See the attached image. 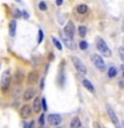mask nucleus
I'll return each mask as SVG.
<instances>
[{"instance_id": "f257e3e1", "label": "nucleus", "mask_w": 124, "mask_h": 128, "mask_svg": "<svg viewBox=\"0 0 124 128\" xmlns=\"http://www.w3.org/2000/svg\"><path fill=\"white\" fill-rule=\"evenodd\" d=\"M96 47H98V51L100 52V54H103L104 56H107V57L111 56V49L108 48L107 43L104 41L103 39H100V37H99V39L96 40Z\"/></svg>"}, {"instance_id": "f03ea898", "label": "nucleus", "mask_w": 124, "mask_h": 128, "mask_svg": "<svg viewBox=\"0 0 124 128\" xmlns=\"http://www.w3.org/2000/svg\"><path fill=\"white\" fill-rule=\"evenodd\" d=\"M71 60H72L73 67H75V68L78 69L79 74H81V75H85V74H87V68H85V66H84V63L81 61V60L79 59V57L72 56V57H71Z\"/></svg>"}, {"instance_id": "7ed1b4c3", "label": "nucleus", "mask_w": 124, "mask_h": 128, "mask_svg": "<svg viewBox=\"0 0 124 128\" xmlns=\"http://www.w3.org/2000/svg\"><path fill=\"white\" fill-rule=\"evenodd\" d=\"M9 81H11V75H9L8 71H6L3 75H1V83H0V85H1V91L3 92L9 88Z\"/></svg>"}, {"instance_id": "20e7f679", "label": "nucleus", "mask_w": 124, "mask_h": 128, "mask_svg": "<svg viewBox=\"0 0 124 128\" xmlns=\"http://www.w3.org/2000/svg\"><path fill=\"white\" fill-rule=\"evenodd\" d=\"M92 63L95 64L96 68L100 69V71H103V69L105 68V63H104L103 57L99 56V55H93V56H92Z\"/></svg>"}, {"instance_id": "39448f33", "label": "nucleus", "mask_w": 124, "mask_h": 128, "mask_svg": "<svg viewBox=\"0 0 124 128\" xmlns=\"http://www.w3.org/2000/svg\"><path fill=\"white\" fill-rule=\"evenodd\" d=\"M47 120H48L49 125H59L61 123V116L56 114H52L49 116H47Z\"/></svg>"}, {"instance_id": "423d86ee", "label": "nucleus", "mask_w": 124, "mask_h": 128, "mask_svg": "<svg viewBox=\"0 0 124 128\" xmlns=\"http://www.w3.org/2000/svg\"><path fill=\"white\" fill-rule=\"evenodd\" d=\"M64 32H65V36L67 37H71V39L73 37V35H75V26H73L72 21L67 23L65 28H64Z\"/></svg>"}, {"instance_id": "0eeeda50", "label": "nucleus", "mask_w": 124, "mask_h": 128, "mask_svg": "<svg viewBox=\"0 0 124 128\" xmlns=\"http://www.w3.org/2000/svg\"><path fill=\"white\" fill-rule=\"evenodd\" d=\"M38 79H39V74L36 71H32L31 74H28V76H27V83H28L29 85L35 84V83L38 81Z\"/></svg>"}, {"instance_id": "6e6552de", "label": "nucleus", "mask_w": 124, "mask_h": 128, "mask_svg": "<svg viewBox=\"0 0 124 128\" xmlns=\"http://www.w3.org/2000/svg\"><path fill=\"white\" fill-rule=\"evenodd\" d=\"M33 111V109L29 107V105H23L20 109V116L23 117V119H27V117H29V115H31V112Z\"/></svg>"}, {"instance_id": "1a4fd4ad", "label": "nucleus", "mask_w": 124, "mask_h": 128, "mask_svg": "<svg viewBox=\"0 0 124 128\" xmlns=\"http://www.w3.org/2000/svg\"><path fill=\"white\" fill-rule=\"evenodd\" d=\"M107 112H108V116H110L111 121H112L115 125H117L119 124V120H117V117H116V114L112 111V108H111L110 105H107Z\"/></svg>"}, {"instance_id": "9d476101", "label": "nucleus", "mask_w": 124, "mask_h": 128, "mask_svg": "<svg viewBox=\"0 0 124 128\" xmlns=\"http://www.w3.org/2000/svg\"><path fill=\"white\" fill-rule=\"evenodd\" d=\"M35 95H36V89H35V88H28L26 92H24V100L28 101V100L33 99Z\"/></svg>"}, {"instance_id": "9b49d317", "label": "nucleus", "mask_w": 124, "mask_h": 128, "mask_svg": "<svg viewBox=\"0 0 124 128\" xmlns=\"http://www.w3.org/2000/svg\"><path fill=\"white\" fill-rule=\"evenodd\" d=\"M32 109H33L35 112H40L41 109H43V105H41V99L36 97V99L33 100V105H32Z\"/></svg>"}, {"instance_id": "f8f14e48", "label": "nucleus", "mask_w": 124, "mask_h": 128, "mask_svg": "<svg viewBox=\"0 0 124 128\" xmlns=\"http://www.w3.org/2000/svg\"><path fill=\"white\" fill-rule=\"evenodd\" d=\"M81 84H83L84 87H85V88L88 89V91H90V92H95V87H93V85H92V83H91L90 80L83 79V81H81Z\"/></svg>"}, {"instance_id": "ddd939ff", "label": "nucleus", "mask_w": 124, "mask_h": 128, "mask_svg": "<svg viewBox=\"0 0 124 128\" xmlns=\"http://www.w3.org/2000/svg\"><path fill=\"white\" fill-rule=\"evenodd\" d=\"M87 11H88V7H87L85 4H79V6L76 7V12H78V13L84 15V13H87Z\"/></svg>"}, {"instance_id": "4468645a", "label": "nucleus", "mask_w": 124, "mask_h": 128, "mask_svg": "<svg viewBox=\"0 0 124 128\" xmlns=\"http://www.w3.org/2000/svg\"><path fill=\"white\" fill-rule=\"evenodd\" d=\"M9 35L11 36L16 35V20H12L11 23H9Z\"/></svg>"}, {"instance_id": "2eb2a0df", "label": "nucleus", "mask_w": 124, "mask_h": 128, "mask_svg": "<svg viewBox=\"0 0 124 128\" xmlns=\"http://www.w3.org/2000/svg\"><path fill=\"white\" fill-rule=\"evenodd\" d=\"M81 127V121L79 117H73L71 121V128H80Z\"/></svg>"}, {"instance_id": "dca6fc26", "label": "nucleus", "mask_w": 124, "mask_h": 128, "mask_svg": "<svg viewBox=\"0 0 124 128\" xmlns=\"http://www.w3.org/2000/svg\"><path fill=\"white\" fill-rule=\"evenodd\" d=\"M21 79H23V74H21L20 71H16V74H15V83H16V84H20Z\"/></svg>"}, {"instance_id": "f3484780", "label": "nucleus", "mask_w": 124, "mask_h": 128, "mask_svg": "<svg viewBox=\"0 0 124 128\" xmlns=\"http://www.w3.org/2000/svg\"><path fill=\"white\" fill-rule=\"evenodd\" d=\"M78 34L80 35V37H84L87 35V27L85 26H80L78 29Z\"/></svg>"}, {"instance_id": "a211bd4d", "label": "nucleus", "mask_w": 124, "mask_h": 128, "mask_svg": "<svg viewBox=\"0 0 124 128\" xmlns=\"http://www.w3.org/2000/svg\"><path fill=\"white\" fill-rule=\"evenodd\" d=\"M116 75H117V69H116L115 67H111V68L108 69V77H115Z\"/></svg>"}, {"instance_id": "6ab92c4d", "label": "nucleus", "mask_w": 124, "mask_h": 128, "mask_svg": "<svg viewBox=\"0 0 124 128\" xmlns=\"http://www.w3.org/2000/svg\"><path fill=\"white\" fill-rule=\"evenodd\" d=\"M52 41H53V44H55V47H56V48H58V49H60V51H61V48H63V44L60 43V40H58L56 37H52Z\"/></svg>"}, {"instance_id": "aec40b11", "label": "nucleus", "mask_w": 124, "mask_h": 128, "mask_svg": "<svg viewBox=\"0 0 124 128\" xmlns=\"http://www.w3.org/2000/svg\"><path fill=\"white\" fill-rule=\"evenodd\" d=\"M79 47H80V49H87V48H88V43H87L85 40H80Z\"/></svg>"}, {"instance_id": "412c9836", "label": "nucleus", "mask_w": 124, "mask_h": 128, "mask_svg": "<svg viewBox=\"0 0 124 128\" xmlns=\"http://www.w3.org/2000/svg\"><path fill=\"white\" fill-rule=\"evenodd\" d=\"M64 43H65V46L68 47V48H71V49H75V47H76V46L73 44V41H72V40H71V41H69V40H65Z\"/></svg>"}, {"instance_id": "4be33fe9", "label": "nucleus", "mask_w": 124, "mask_h": 128, "mask_svg": "<svg viewBox=\"0 0 124 128\" xmlns=\"http://www.w3.org/2000/svg\"><path fill=\"white\" fill-rule=\"evenodd\" d=\"M43 36H44V35H43V31H41V29H39V34H38V43H39V44L43 41Z\"/></svg>"}, {"instance_id": "5701e85b", "label": "nucleus", "mask_w": 124, "mask_h": 128, "mask_svg": "<svg viewBox=\"0 0 124 128\" xmlns=\"http://www.w3.org/2000/svg\"><path fill=\"white\" fill-rule=\"evenodd\" d=\"M119 56H120V59L123 60V63H124V48H123V47L119 48Z\"/></svg>"}, {"instance_id": "b1692460", "label": "nucleus", "mask_w": 124, "mask_h": 128, "mask_svg": "<svg viewBox=\"0 0 124 128\" xmlns=\"http://www.w3.org/2000/svg\"><path fill=\"white\" fill-rule=\"evenodd\" d=\"M39 8H40L41 11H47V6H46V3H44V1H40V3H39Z\"/></svg>"}, {"instance_id": "393cba45", "label": "nucleus", "mask_w": 124, "mask_h": 128, "mask_svg": "<svg viewBox=\"0 0 124 128\" xmlns=\"http://www.w3.org/2000/svg\"><path fill=\"white\" fill-rule=\"evenodd\" d=\"M41 105H43V109L44 111H47V109H48V105H47V101H46V99H41Z\"/></svg>"}, {"instance_id": "a878e982", "label": "nucleus", "mask_w": 124, "mask_h": 128, "mask_svg": "<svg viewBox=\"0 0 124 128\" xmlns=\"http://www.w3.org/2000/svg\"><path fill=\"white\" fill-rule=\"evenodd\" d=\"M44 117H46V116H44V115H40V117H39V123H40L41 125L44 124Z\"/></svg>"}, {"instance_id": "bb28decb", "label": "nucleus", "mask_w": 124, "mask_h": 128, "mask_svg": "<svg viewBox=\"0 0 124 128\" xmlns=\"http://www.w3.org/2000/svg\"><path fill=\"white\" fill-rule=\"evenodd\" d=\"M15 16H16V17H20V16H21V12L19 11V9H17V11L15 12Z\"/></svg>"}, {"instance_id": "cd10ccee", "label": "nucleus", "mask_w": 124, "mask_h": 128, "mask_svg": "<svg viewBox=\"0 0 124 128\" xmlns=\"http://www.w3.org/2000/svg\"><path fill=\"white\" fill-rule=\"evenodd\" d=\"M56 4H58V6H61V4H63V0H56Z\"/></svg>"}, {"instance_id": "c85d7f7f", "label": "nucleus", "mask_w": 124, "mask_h": 128, "mask_svg": "<svg viewBox=\"0 0 124 128\" xmlns=\"http://www.w3.org/2000/svg\"><path fill=\"white\" fill-rule=\"evenodd\" d=\"M23 16L26 17V19H28V13H27V12H24V13H23Z\"/></svg>"}, {"instance_id": "c756f323", "label": "nucleus", "mask_w": 124, "mask_h": 128, "mask_svg": "<svg viewBox=\"0 0 124 128\" xmlns=\"http://www.w3.org/2000/svg\"><path fill=\"white\" fill-rule=\"evenodd\" d=\"M123 76H124V66H123Z\"/></svg>"}, {"instance_id": "7c9ffc66", "label": "nucleus", "mask_w": 124, "mask_h": 128, "mask_svg": "<svg viewBox=\"0 0 124 128\" xmlns=\"http://www.w3.org/2000/svg\"><path fill=\"white\" fill-rule=\"evenodd\" d=\"M16 1H21V0H16Z\"/></svg>"}]
</instances>
